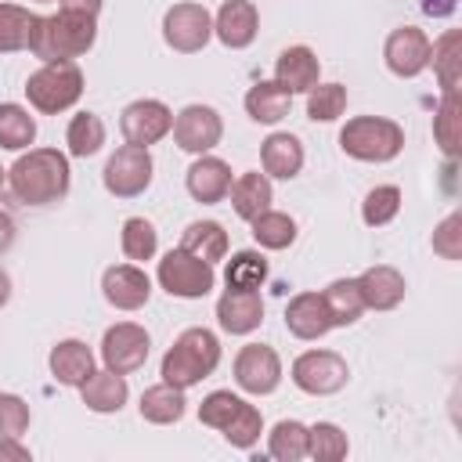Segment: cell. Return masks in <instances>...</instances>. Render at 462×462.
I'll use <instances>...</instances> for the list:
<instances>
[{
    "label": "cell",
    "instance_id": "47",
    "mask_svg": "<svg viewBox=\"0 0 462 462\" xmlns=\"http://www.w3.org/2000/svg\"><path fill=\"white\" fill-rule=\"evenodd\" d=\"M61 4V11H76V14H90V18H97V11H101V0H58Z\"/></svg>",
    "mask_w": 462,
    "mask_h": 462
},
{
    "label": "cell",
    "instance_id": "31",
    "mask_svg": "<svg viewBox=\"0 0 462 462\" xmlns=\"http://www.w3.org/2000/svg\"><path fill=\"white\" fill-rule=\"evenodd\" d=\"M458 123H462V101H458V90H444L440 108H437V116H433V137H437V144H440V152H444L448 159L458 155V141H462Z\"/></svg>",
    "mask_w": 462,
    "mask_h": 462
},
{
    "label": "cell",
    "instance_id": "18",
    "mask_svg": "<svg viewBox=\"0 0 462 462\" xmlns=\"http://www.w3.org/2000/svg\"><path fill=\"white\" fill-rule=\"evenodd\" d=\"M184 184H188V195H191L195 202L213 206V202H220V199L231 191V166H227L224 159H217V155H199V159L188 166Z\"/></svg>",
    "mask_w": 462,
    "mask_h": 462
},
{
    "label": "cell",
    "instance_id": "51",
    "mask_svg": "<svg viewBox=\"0 0 462 462\" xmlns=\"http://www.w3.org/2000/svg\"><path fill=\"white\" fill-rule=\"evenodd\" d=\"M4 184H7V170L0 166V188H4Z\"/></svg>",
    "mask_w": 462,
    "mask_h": 462
},
{
    "label": "cell",
    "instance_id": "30",
    "mask_svg": "<svg viewBox=\"0 0 462 462\" xmlns=\"http://www.w3.org/2000/svg\"><path fill=\"white\" fill-rule=\"evenodd\" d=\"M36 18L29 7L18 4H0V54H14V51H29L32 43V29Z\"/></svg>",
    "mask_w": 462,
    "mask_h": 462
},
{
    "label": "cell",
    "instance_id": "4",
    "mask_svg": "<svg viewBox=\"0 0 462 462\" xmlns=\"http://www.w3.org/2000/svg\"><path fill=\"white\" fill-rule=\"evenodd\" d=\"M339 148L357 162H390L404 148V130L386 116H354L339 130Z\"/></svg>",
    "mask_w": 462,
    "mask_h": 462
},
{
    "label": "cell",
    "instance_id": "16",
    "mask_svg": "<svg viewBox=\"0 0 462 462\" xmlns=\"http://www.w3.org/2000/svg\"><path fill=\"white\" fill-rule=\"evenodd\" d=\"M263 321V300L256 289H227L217 300V325L231 336H249Z\"/></svg>",
    "mask_w": 462,
    "mask_h": 462
},
{
    "label": "cell",
    "instance_id": "36",
    "mask_svg": "<svg viewBox=\"0 0 462 462\" xmlns=\"http://www.w3.org/2000/svg\"><path fill=\"white\" fill-rule=\"evenodd\" d=\"M350 444H346V433L336 426V422H314L307 426V455L318 458V462H339L346 458Z\"/></svg>",
    "mask_w": 462,
    "mask_h": 462
},
{
    "label": "cell",
    "instance_id": "19",
    "mask_svg": "<svg viewBox=\"0 0 462 462\" xmlns=\"http://www.w3.org/2000/svg\"><path fill=\"white\" fill-rule=\"evenodd\" d=\"M321 76V61L310 47L296 43V47H285L274 61V83H282L289 94H307Z\"/></svg>",
    "mask_w": 462,
    "mask_h": 462
},
{
    "label": "cell",
    "instance_id": "45",
    "mask_svg": "<svg viewBox=\"0 0 462 462\" xmlns=\"http://www.w3.org/2000/svg\"><path fill=\"white\" fill-rule=\"evenodd\" d=\"M433 253L444 256V260H458L462 256V217L458 213H448L440 220V227L433 231Z\"/></svg>",
    "mask_w": 462,
    "mask_h": 462
},
{
    "label": "cell",
    "instance_id": "35",
    "mask_svg": "<svg viewBox=\"0 0 462 462\" xmlns=\"http://www.w3.org/2000/svg\"><path fill=\"white\" fill-rule=\"evenodd\" d=\"M253 224V238L256 245L263 249H289L296 242V220L289 213H278V209H263Z\"/></svg>",
    "mask_w": 462,
    "mask_h": 462
},
{
    "label": "cell",
    "instance_id": "21",
    "mask_svg": "<svg viewBox=\"0 0 462 462\" xmlns=\"http://www.w3.org/2000/svg\"><path fill=\"white\" fill-rule=\"evenodd\" d=\"M285 328L296 339H321L332 328V318H328L321 292H296L285 307Z\"/></svg>",
    "mask_w": 462,
    "mask_h": 462
},
{
    "label": "cell",
    "instance_id": "9",
    "mask_svg": "<svg viewBox=\"0 0 462 462\" xmlns=\"http://www.w3.org/2000/svg\"><path fill=\"white\" fill-rule=\"evenodd\" d=\"M213 36V18L202 4H173L166 14H162V40L177 51V54H195L209 43Z\"/></svg>",
    "mask_w": 462,
    "mask_h": 462
},
{
    "label": "cell",
    "instance_id": "43",
    "mask_svg": "<svg viewBox=\"0 0 462 462\" xmlns=\"http://www.w3.org/2000/svg\"><path fill=\"white\" fill-rule=\"evenodd\" d=\"M238 404H242L238 393H231V390H213V393H206L202 404H199V422H202V426H213V430H224L227 419L238 411Z\"/></svg>",
    "mask_w": 462,
    "mask_h": 462
},
{
    "label": "cell",
    "instance_id": "42",
    "mask_svg": "<svg viewBox=\"0 0 462 462\" xmlns=\"http://www.w3.org/2000/svg\"><path fill=\"white\" fill-rule=\"evenodd\" d=\"M430 61H433V69H437V76H440V87L444 90H458V32L455 29H448L437 43H430Z\"/></svg>",
    "mask_w": 462,
    "mask_h": 462
},
{
    "label": "cell",
    "instance_id": "7",
    "mask_svg": "<svg viewBox=\"0 0 462 462\" xmlns=\"http://www.w3.org/2000/svg\"><path fill=\"white\" fill-rule=\"evenodd\" d=\"M152 152L141 148V144H123L108 155L105 170H101V180H105V191L116 195V199H137L148 184H152Z\"/></svg>",
    "mask_w": 462,
    "mask_h": 462
},
{
    "label": "cell",
    "instance_id": "28",
    "mask_svg": "<svg viewBox=\"0 0 462 462\" xmlns=\"http://www.w3.org/2000/svg\"><path fill=\"white\" fill-rule=\"evenodd\" d=\"M180 249H188L191 256H199V260H206V263H217V260H224V253H227V231H224L217 220H195V224L184 227Z\"/></svg>",
    "mask_w": 462,
    "mask_h": 462
},
{
    "label": "cell",
    "instance_id": "48",
    "mask_svg": "<svg viewBox=\"0 0 462 462\" xmlns=\"http://www.w3.org/2000/svg\"><path fill=\"white\" fill-rule=\"evenodd\" d=\"M422 11L433 14V18H444L455 11V0H422Z\"/></svg>",
    "mask_w": 462,
    "mask_h": 462
},
{
    "label": "cell",
    "instance_id": "23",
    "mask_svg": "<svg viewBox=\"0 0 462 462\" xmlns=\"http://www.w3.org/2000/svg\"><path fill=\"white\" fill-rule=\"evenodd\" d=\"M260 166L267 177H278V180H292L300 170H303V144L300 137L292 134H271L263 144H260Z\"/></svg>",
    "mask_w": 462,
    "mask_h": 462
},
{
    "label": "cell",
    "instance_id": "13",
    "mask_svg": "<svg viewBox=\"0 0 462 462\" xmlns=\"http://www.w3.org/2000/svg\"><path fill=\"white\" fill-rule=\"evenodd\" d=\"M170 126H173V112L155 97L130 101L123 108V116H119V130H123L126 144H141V148L162 141L170 134Z\"/></svg>",
    "mask_w": 462,
    "mask_h": 462
},
{
    "label": "cell",
    "instance_id": "41",
    "mask_svg": "<svg viewBox=\"0 0 462 462\" xmlns=\"http://www.w3.org/2000/svg\"><path fill=\"white\" fill-rule=\"evenodd\" d=\"M220 433H224V440H227L231 448H253V444L260 440V433H263V415H260V408L242 401L238 411L227 419V426H224Z\"/></svg>",
    "mask_w": 462,
    "mask_h": 462
},
{
    "label": "cell",
    "instance_id": "50",
    "mask_svg": "<svg viewBox=\"0 0 462 462\" xmlns=\"http://www.w3.org/2000/svg\"><path fill=\"white\" fill-rule=\"evenodd\" d=\"M7 300H11V274L0 267V307H4Z\"/></svg>",
    "mask_w": 462,
    "mask_h": 462
},
{
    "label": "cell",
    "instance_id": "52",
    "mask_svg": "<svg viewBox=\"0 0 462 462\" xmlns=\"http://www.w3.org/2000/svg\"><path fill=\"white\" fill-rule=\"evenodd\" d=\"M36 4H54V0H36Z\"/></svg>",
    "mask_w": 462,
    "mask_h": 462
},
{
    "label": "cell",
    "instance_id": "12",
    "mask_svg": "<svg viewBox=\"0 0 462 462\" xmlns=\"http://www.w3.org/2000/svg\"><path fill=\"white\" fill-rule=\"evenodd\" d=\"M173 141L177 148L191 152V155H206L209 148L220 144L224 137V123H220V112L209 108V105H188L173 116Z\"/></svg>",
    "mask_w": 462,
    "mask_h": 462
},
{
    "label": "cell",
    "instance_id": "33",
    "mask_svg": "<svg viewBox=\"0 0 462 462\" xmlns=\"http://www.w3.org/2000/svg\"><path fill=\"white\" fill-rule=\"evenodd\" d=\"M65 144H69V155H76V159H87V155L101 152V144H105V123H101V116H94V112L72 116L69 119V130H65Z\"/></svg>",
    "mask_w": 462,
    "mask_h": 462
},
{
    "label": "cell",
    "instance_id": "20",
    "mask_svg": "<svg viewBox=\"0 0 462 462\" xmlns=\"http://www.w3.org/2000/svg\"><path fill=\"white\" fill-rule=\"evenodd\" d=\"M357 289H361V300L365 307L372 310H393L401 300H404V274L390 263H375L368 271L357 274Z\"/></svg>",
    "mask_w": 462,
    "mask_h": 462
},
{
    "label": "cell",
    "instance_id": "38",
    "mask_svg": "<svg viewBox=\"0 0 462 462\" xmlns=\"http://www.w3.org/2000/svg\"><path fill=\"white\" fill-rule=\"evenodd\" d=\"M346 108V87L343 83H314L307 90V119L314 123H332Z\"/></svg>",
    "mask_w": 462,
    "mask_h": 462
},
{
    "label": "cell",
    "instance_id": "27",
    "mask_svg": "<svg viewBox=\"0 0 462 462\" xmlns=\"http://www.w3.org/2000/svg\"><path fill=\"white\" fill-rule=\"evenodd\" d=\"M141 419L144 422H155V426H170L184 415L188 401H184V390L180 386H170V383H155L141 393Z\"/></svg>",
    "mask_w": 462,
    "mask_h": 462
},
{
    "label": "cell",
    "instance_id": "11",
    "mask_svg": "<svg viewBox=\"0 0 462 462\" xmlns=\"http://www.w3.org/2000/svg\"><path fill=\"white\" fill-rule=\"evenodd\" d=\"M148 346H152V339L141 325L119 321V325L105 328V336H101V361H105V368L130 375L148 361Z\"/></svg>",
    "mask_w": 462,
    "mask_h": 462
},
{
    "label": "cell",
    "instance_id": "44",
    "mask_svg": "<svg viewBox=\"0 0 462 462\" xmlns=\"http://www.w3.org/2000/svg\"><path fill=\"white\" fill-rule=\"evenodd\" d=\"M29 430V404L18 393H0V437H22Z\"/></svg>",
    "mask_w": 462,
    "mask_h": 462
},
{
    "label": "cell",
    "instance_id": "34",
    "mask_svg": "<svg viewBox=\"0 0 462 462\" xmlns=\"http://www.w3.org/2000/svg\"><path fill=\"white\" fill-rule=\"evenodd\" d=\"M267 451L278 462H300V458H307V426L296 422V419L274 422V430L267 433Z\"/></svg>",
    "mask_w": 462,
    "mask_h": 462
},
{
    "label": "cell",
    "instance_id": "46",
    "mask_svg": "<svg viewBox=\"0 0 462 462\" xmlns=\"http://www.w3.org/2000/svg\"><path fill=\"white\" fill-rule=\"evenodd\" d=\"M0 462H29V448L18 437H0Z\"/></svg>",
    "mask_w": 462,
    "mask_h": 462
},
{
    "label": "cell",
    "instance_id": "39",
    "mask_svg": "<svg viewBox=\"0 0 462 462\" xmlns=\"http://www.w3.org/2000/svg\"><path fill=\"white\" fill-rule=\"evenodd\" d=\"M263 278H267V260L256 249H242L227 260V271H224L227 289H260Z\"/></svg>",
    "mask_w": 462,
    "mask_h": 462
},
{
    "label": "cell",
    "instance_id": "15",
    "mask_svg": "<svg viewBox=\"0 0 462 462\" xmlns=\"http://www.w3.org/2000/svg\"><path fill=\"white\" fill-rule=\"evenodd\" d=\"M101 292L116 310H141L152 296V278L137 263H116L101 274Z\"/></svg>",
    "mask_w": 462,
    "mask_h": 462
},
{
    "label": "cell",
    "instance_id": "32",
    "mask_svg": "<svg viewBox=\"0 0 462 462\" xmlns=\"http://www.w3.org/2000/svg\"><path fill=\"white\" fill-rule=\"evenodd\" d=\"M36 141V119L29 116V108L7 101L0 105V148L7 152H22Z\"/></svg>",
    "mask_w": 462,
    "mask_h": 462
},
{
    "label": "cell",
    "instance_id": "22",
    "mask_svg": "<svg viewBox=\"0 0 462 462\" xmlns=\"http://www.w3.org/2000/svg\"><path fill=\"white\" fill-rule=\"evenodd\" d=\"M51 375L61 383V386H83L87 375L94 372V354L83 339H61L51 346Z\"/></svg>",
    "mask_w": 462,
    "mask_h": 462
},
{
    "label": "cell",
    "instance_id": "10",
    "mask_svg": "<svg viewBox=\"0 0 462 462\" xmlns=\"http://www.w3.org/2000/svg\"><path fill=\"white\" fill-rule=\"evenodd\" d=\"M235 383L245 393H253V397L274 393L278 383H282V357L274 354V346H267V343H245L235 354Z\"/></svg>",
    "mask_w": 462,
    "mask_h": 462
},
{
    "label": "cell",
    "instance_id": "37",
    "mask_svg": "<svg viewBox=\"0 0 462 462\" xmlns=\"http://www.w3.org/2000/svg\"><path fill=\"white\" fill-rule=\"evenodd\" d=\"M119 242H123V256L126 260H152L155 249H159V231L144 217H126Z\"/></svg>",
    "mask_w": 462,
    "mask_h": 462
},
{
    "label": "cell",
    "instance_id": "17",
    "mask_svg": "<svg viewBox=\"0 0 462 462\" xmlns=\"http://www.w3.org/2000/svg\"><path fill=\"white\" fill-rule=\"evenodd\" d=\"M256 29H260V14H256V4L253 0H224L217 18H213V32L224 47L231 51H242L256 40Z\"/></svg>",
    "mask_w": 462,
    "mask_h": 462
},
{
    "label": "cell",
    "instance_id": "6",
    "mask_svg": "<svg viewBox=\"0 0 462 462\" xmlns=\"http://www.w3.org/2000/svg\"><path fill=\"white\" fill-rule=\"evenodd\" d=\"M159 285L177 296V300H202L213 285H217V274H213V263L191 256L188 249H170L162 260H159V271H155Z\"/></svg>",
    "mask_w": 462,
    "mask_h": 462
},
{
    "label": "cell",
    "instance_id": "26",
    "mask_svg": "<svg viewBox=\"0 0 462 462\" xmlns=\"http://www.w3.org/2000/svg\"><path fill=\"white\" fill-rule=\"evenodd\" d=\"M231 206H235V213L242 217V220H256L263 209H271V202H274V191H271V180H267V173H260V170H249V173H242L238 180H231Z\"/></svg>",
    "mask_w": 462,
    "mask_h": 462
},
{
    "label": "cell",
    "instance_id": "8",
    "mask_svg": "<svg viewBox=\"0 0 462 462\" xmlns=\"http://www.w3.org/2000/svg\"><path fill=\"white\" fill-rule=\"evenodd\" d=\"M346 379H350V368L336 350H303L292 361V383L310 397L339 393Z\"/></svg>",
    "mask_w": 462,
    "mask_h": 462
},
{
    "label": "cell",
    "instance_id": "3",
    "mask_svg": "<svg viewBox=\"0 0 462 462\" xmlns=\"http://www.w3.org/2000/svg\"><path fill=\"white\" fill-rule=\"evenodd\" d=\"M217 365H220V339L209 328L195 325L173 339V346L166 350V357L159 365V375H162V383L188 390V386L202 383L206 375H213Z\"/></svg>",
    "mask_w": 462,
    "mask_h": 462
},
{
    "label": "cell",
    "instance_id": "49",
    "mask_svg": "<svg viewBox=\"0 0 462 462\" xmlns=\"http://www.w3.org/2000/svg\"><path fill=\"white\" fill-rule=\"evenodd\" d=\"M11 242H14V220L0 209V253H4V249H11Z\"/></svg>",
    "mask_w": 462,
    "mask_h": 462
},
{
    "label": "cell",
    "instance_id": "5",
    "mask_svg": "<svg viewBox=\"0 0 462 462\" xmlns=\"http://www.w3.org/2000/svg\"><path fill=\"white\" fill-rule=\"evenodd\" d=\"M25 97L36 112L58 116L83 97V72L76 61H43L25 79Z\"/></svg>",
    "mask_w": 462,
    "mask_h": 462
},
{
    "label": "cell",
    "instance_id": "25",
    "mask_svg": "<svg viewBox=\"0 0 462 462\" xmlns=\"http://www.w3.org/2000/svg\"><path fill=\"white\" fill-rule=\"evenodd\" d=\"M289 108H292V94L274 79H260L245 94V112H249L253 123H267V126L282 123L289 116Z\"/></svg>",
    "mask_w": 462,
    "mask_h": 462
},
{
    "label": "cell",
    "instance_id": "2",
    "mask_svg": "<svg viewBox=\"0 0 462 462\" xmlns=\"http://www.w3.org/2000/svg\"><path fill=\"white\" fill-rule=\"evenodd\" d=\"M94 40H97V18L76 14V11H58L47 18H36L29 51L40 61H72V58L87 54L94 47Z\"/></svg>",
    "mask_w": 462,
    "mask_h": 462
},
{
    "label": "cell",
    "instance_id": "14",
    "mask_svg": "<svg viewBox=\"0 0 462 462\" xmlns=\"http://www.w3.org/2000/svg\"><path fill=\"white\" fill-rule=\"evenodd\" d=\"M383 58H386V69L401 79H415L426 65H430V36L415 25H401L386 36L383 43Z\"/></svg>",
    "mask_w": 462,
    "mask_h": 462
},
{
    "label": "cell",
    "instance_id": "24",
    "mask_svg": "<svg viewBox=\"0 0 462 462\" xmlns=\"http://www.w3.org/2000/svg\"><path fill=\"white\" fill-rule=\"evenodd\" d=\"M79 397H83V404H87L90 411L112 415V411H119V408L126 404L130 390H126V379H123L119 372L101 368V372H90V375H87V383L79 386Z\"/></svg>",
    "mask_w": 462,
    "mask_h": 462
},
{
    "label": "cell",
    "instance_id": "1",
    "mask_svg": "<svg viewBox=\"0 0 462 462\" xmlns=\"http://www.w3.org/2000/svg\"><path fill=\"white\" fill-rule=\"evenodd\" d=\"M72 170L58 148H29L7 170V188L22 206H51L69 195Z\"/></svg>",
    "mask_w": 462,
    "mask_h": 462
},
{
    "label": "cell",
    "instance_id": "29",
    "mask_svg": "<svg viewBox=\"0 0 462 462\" xmlns=\"http://www.w3.org/2000/svg\"><path fill=\"white\" fill-rule=\"evenodd\" d=\"M325 307H328V318H332V328L336 325H354L361 314H365V300H361V289H357V278H336L325 285L321 292Z\"/></svg>",
    "mask_w": 462,
    "mask_h": 462
},
{
    "label": "cell",
    "instance_id": "40",
    "mask_svg": "<svg viewBox=\"0 0 462 462\" xmlns=\"http://www.w3.org/2000/svg\"><path fill=\"white\" fill-rule=\"evenodd\" d=\"M401 213V188L397 184H375L361 202V220L368 227H383Z\"/></svg>",
    "mask_w": 462,
    "mask_h": 462
}]
</instances>
